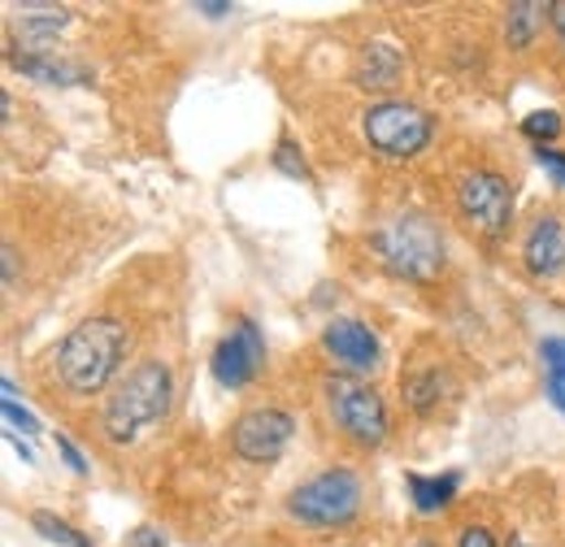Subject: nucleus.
<instances>
[{
  "mask_svg": "<svg viewBox=\"0 0 565 547\" xmlns=\"http://www.w3.org/2000/svg\"><path fill=\"white\" fill-rule=\"evenodd\" d=\"M122 356H127V326L114 318H87L57 347V374L74 396H96L100 387H109Z\"/></svg>",
  "mask_w": 565,
  "mask_h": 547,
  "instance_id": "obj_1",
  "label": "nucleus"
},
{
  "mask_svg": "<svg viewBox=\"0 0 565 547\" xmlns=\"http://www.w3.org/2000/svg\"><path fill=\"white\" fill-rule=\"evenodd\" d=\"M370 248L379 253V261L396 278L430 282V278L444 274V239H439L435 222L423 213H405V217L379 226L370 235Z\"/></svg>",
  "mask_w": 565,
  "mask_h": 547,
  "instance_id": "obj_2",
  "label": "nucleus"
},
{
  "mask_svg": "<svg viewBox=\"0 0 565 547\" xmlns=\"http://www.w3.org/2000/svg\"><path fill=\"white\" fill-rule=\"evenodd\" d=\"M170 369L161 361H143L131 369V378L109 396L105 405V435L114 443H136L143 426L161 421L170 409Z\"/></svg>",
  "mask_w": 565,
  "mask_h": 547,
  "instance_id": "obj_3",
  "label": "nucleus"
},
{
  "mask_svg": "<svg viewBox=\"0 0 565 547\" xmlns=\"http://www.w3.org/2000/svg\"><path fill=\"white\" fill-rule=\"evenodd\" d=\"M361 508V482L353 470H322L318 479L300 482L287 495V513L305 526L331 530V526H349Z\"/></svg>",
  "mask_w": 565,
  "mask_h": 547,
  "instance_id": "obj_4",
  "label": "nucleus"
},
{
  "mask_svg": "<svg viewBox=\"0 0 565 547\" xmlns=\"http://www.w3.org/2000/svg\"><path fill=\"white\" fill-rule=\"evenodd\" d=\"M361 131H365V143L392 161H409L418 157L430 136H435V122L430 114L409 105V100H383V105H370L365 118H361Z\"/></svg>",
  "mask_w": 565,
  "mask_h": 547,
  "instance_id": "obj_5",
  "label": "nucleus"
},
{
  "mask_svg": "<svg viewBox=\"0 0 565 547\" xmlns=\"http://www.w3.org/2000/svg\"><path fill=\"white\" fill-rule=\"evenodd\" d=\"M327 409L331 421L353 439L356 448H379L387 439V409L383 396L365 383H356L353 374H335L327 378Z\"/></svg>",
  "mask_w": 565,
  "mask_h": 547,
  "instance_id": "obj_6",
  "label": "nucleus"
},
{
  "mask_svg": "<svg viewBox=\"0 0 565 547\" xmlns=\"http://www.w3.org/2000/svg\"><path fill=\"white\" fill-rule=\"evenodd\" d=\"M457 205H461V217H466L479 235L500 239V235L509 230V222H513V187H509L500 174H492V170H475V174L461 179Z\"/></svg>",
  "mask_w": 565,
  "mask_h": 547,
  "instance_id": "obj_7",
  "label": "nucleus"
},
{
  "mask_svg": "<svg viewBox=\"0 0 565 547\" xmlns=\"http://www.w3.org/2000/svg\"><path fill=\"white\" fill-rule=\"evenodd\" d=\"M291 435H296V421L282 409H253L231 426V448H235L239 461L270 465L287 452Z\"/></svg>",
  "mask_w": 565,
  "mask_h": 547,
  "instance_id": "obj_8",
  "label": "nucleus"
},
{
  "mask_svg": "<svg viewBox=\"0 0 565 547\" xmlns=\"http://www.w3.org/2000/svg\"><path fill=\"white\" fill-rule=\"evenodd\" d=\"M262 365H266V340H262V331L248 322V318H239L222 343L213 347V378L222 383V387H231V392H239V387H248L257 374H262Z\"/></svg>",
  "mask_w": 565,
  "mask_h": 547,
  "instance_id": "obj_9",
  "label": "nucleus"
},
{
  "mask_svg": "<svg viewBox=\"0 0 565 547\" xmlns=\"http://www.w3.org/2000/svg\"><path fill=\"white\" fill-rule=\"evenodd\" d=\"M322 347L349 369V374H365L379 365V335L356 322V318H335L327 331H322Z\"/></svg>",
  "mask_w": 565,
  "mask_h": 547,
  "instance_id": "obj_10",
  "label": "nucleus"
},
{
  "mask_svg": "<svg viewBox=\"0 0 565 547\" xmlns=\"http://www.w3.org/2000/svg\"><path fill=\"white\" fill-rule=\"evenodd\" d=\"M9 66L35 83H49V87H83L92 83V69L74 57H57L49 49H35V53H9Z\"/></svg>",
  "mask_w": 565,
  "mask_h": 547,
  "instance_id": "obj_11",
  "label": "nucleus"
},
{
  "mask_svg": "<svg viewBox=\"0 0 565 547\" xmlns=\"http://www.w3.org/2000/svg\"><path fill=\"white\" fill-rule=\"evenodd\" d=\"M522 261L535 278H553L565 266V222L562 217H540L522 244Z\"/></svg>",
  "mask_w": 565,
  "mask_h": 547,
  "instance_id": "obj_12",
  "label": "nucleus"
},
{
  "mask_svg": "<svg viewBox=\"0 0 565 547\" xmlns=\"http://www.w3.org/2000/svg\"><path fill=\"white\" fill-rule=\"evenodd\" d=\"M405 69V57L392 49V44H370L361 53V66H356V83L361 87H392Z\"/></svg>",
  "mask_w": 565,
  "mask_h": 547,
  "instance_id": "obj_13",
  "label": "nucleus"
},
{
  "mask_svg": "<svg viewBox=\"0 0 565 547\" xmlns=\"http://www.w3.org/2000/svg\"><path fill=\"white\" fill-rule=\"evenodd\" d=\"M544 18H548V4H535V0L509 4L504 9V40H509V49H526L535 40V31L544 26Z\"/></svg>",
  "mask_w": 565,
  "mask_h": 547,
  "instance_id": "obj_14",
  "label": "nucleus"
},
{
  "mask_svg": "<svg viewBox=\"0 0 565 547\" xmlns=\"http://www.w3.org/2000/svg\"><path fill=\"white\" fill-rule=\"evenodd\" d=\"M66 26H71L66 9H57V4H22V22H18L22 40H57Z\"/></svg>",
  "mask_w": 565,
  "mask_h": 547,
  "instance_id": "obj_15",
  "label": "nucleus"
},
{
  "mask_svg": "<svg viewBox=\"0 0 565 547\" xmlns=\"http://www.w3.org/2000/svg\"><path fill=\"white\" fill-rule=\"evenodd\" d=\"M409 495H414V508L418 513H439L452 491H457V474H444V479H423V474H409Z\"/></svg>",
  "mask_w": 565,
  "mask_h": 547,
  "instance_id": "obj_16",
  "label": "nucleus"
},
{
  "mask_svg": "<svg viewBox=\"0 0 565 547\" xmlns=\"http://www.w3.org/2000/svg\"><path fill=\"white\" fill-rule=\"evenodd\" d=\"M439 392H444V374L439 369H418L409 383H405V396L418 412H426L430 405H439Z\"/></svg>",
  "mask_w": 565,
  "mask_h": 547,
  "instance_id": "obj_17",
  "label": "nucleus"
},
{
  "mask_svg": "<svg viewBox=\"0 0 565 547\" xmlns=\"http://www.w3.org/2000/svg\"><path fill=\"white\" fill-rule=\"evenodd\" d=\"M31 526L44 535V539H53V544H66V547H92L87 544V535H78L74 526H66L62 517H53V513H35L31 517Z\"/></svg>",
  "mask_w": 565,
  "mask_h": 547,
  "instance_id": "obj_18",
  "label": "nucleus"
},
{
  "mask_svg": "<svg viewBox=\"0 0 565 547\" xmlns=\"http://www.w3.org/2000/svg\"><path fill=\"white\" fill-rule=\"evenodd\" d=\"M0 409H4V421H9L13 430H22V435H40V421L18 405V392H13V383H9V378H4V405H0Z\"/></svg>",
  "mask_w": 565,
  "mask_h": 547,
  "instance_id": "obj_19",
  "label": "nucleus"
},
{
  "mask_svg": "<svg viewBox=\"0 0 565 547\" xmlns=\"http://www.w3.org/2000/svg\"><path fill=\"white\" fill-rule=\"evenodd\" d=\"M522 131L531 139H557L562 136V114L557 109H535L522 118Z\"/></svg>",
  "mask_w": 565,
  "mask_h": 547,
  "instance_id": "obj_20",
  "label": "nucleus"
},
{
  "mask_svg": "<svg viewBox=\"0 0 565 547\" xmlns=\"http://www.w3.org/2000/svg\"><path fill=\"white\" fill-rule=\"evenodd\" d=\"M540 356H544V369H548V383H565V335L540 343Z\"/></svg>",
  "mask_w": 565,
  "mask_h": 547,
  "instance_id": "obj_21",
  "label": "nucleus"
},
{
  "mask_svg": "<svg viewBox=\"0 0 565 547\" xmlns=\"http://www.w3.org/2000/svg\"><path fill=\"white\" fill-rule=\"evenodd\" d=\"M275 165H279L282 174H291V179H305L309 170H305V152L296 148V139H279V148H275Z\"/></svg>",
  "mask_w": 565,
  "mask_h": 547,
  "instance_id": "obj_22",
  "label": "nucleus"
},
{
  "mask_svg": "<svg viewBox=\"0 0 565 547\" xmlns=\"http://www.w3.org/2000/svg\"><path fill=\"white\" fill-rule=\"evenodd\" d=\"M535 161H540V165H544V170H548L557 183H565V152H553V148H544V143H540Z\"/></svg>",
  "mask_w": 565,
  "mask_h": 547,
  "instance_id": "obj_23",
  "label": "nucleus"
},
{
  "mask_svg": "<svg viewBox=\"0 0 565 547\" xmlns=\"http://www.w3.org/2000/svg\"><path fill=\"white\" fill-rule=\"evenodd\" d=\"M57 452H62V461L71 465V474H87V461H83V452L74 448L66 435H57Z\"/></svg>",
  "mask_w": 565,
  "mask_h": 547,
  "instance_id": "obj_24",
  "label": "nucleus"
},
{
  "mask_svg": "<svg viewBox=\"0 0 565 547\" xmlns=\"http://www.w3.org/2000/svg\"><path fill=\"white\" fill-rule=\"evenodd\" d=\"M127 547H166V535L152 530V526H136V530L127 535Z\"/></svg>",
  "mask_w": 565,
  "mask_h": 547,
  "instance_id": "obj_25",
  "label": "nucleus"
},
{
  "mask_svg": "<svg viewBox=\"0 0 565 547\" xmlns=\"http://www.w3.org/2000/svg\"><path fill=\"white\" fill-rule=\"evenodd\" d=\"M457 547H495V539L483 526H470V530H461V544Z\"/></svg>",
  "mask_w": 565,
  "mask_h": 547,
  "instance_id": "obj_26",
  "label": "nucleus"
},
{
  "mask_svg": "<svg viewBox=\"0 0 565 547\" xmlns=\"http://www.w3.org/2000/svg\"><path fill=\"white\" fill-rule=\"evenodd\" d=\"M548 22H553V31H557V40L565 44V0L557 4H548Z\"/></svg>",
  "mask_w": 565,
  "mask_h": 547,
  "instance_id": "obj_27",
  "label": "nucleus"
},
{
  "mask_svg": "<svg viewBox=\"0 0 565 547\" xmlns=\"http://www.w3.org/2000/svg\"><path fill=\"white\" fill-rule=\"evenodd\" d=\"M196 13H201V18H231V4H217V0H213V4H196Z\"/></svg>",
  "mask_w": 565,
  "mask_h": 547,
  "instance_id": "obj_28",
  "label": "nucleus"
},
{
  "mask_svg": "<svg viewBox=\"0 0 565 547\" xmlns=\"http://www.w3.org/2000/svg\"><path fill=\"white\" fill-rule=\"evenodd\" d=\"M13 274H18V257L13 248H4V282H13Z\"/></svg>",
  "mask_w": 565,
  "mask_h": 547,
  "instance_id": "obj_29",
  "label": "nucleus"
},
{
  "mask_svg": "<svg viewBox=\"0 0 565 547\" xmlns=\"http://www.w3.org/2000/svg\"><path fill=\"white\" fill-rule=\"evenodd\" d=\"M548 396H553V405L565 412V383H548Z\"/></svg>",
  "mask_w": 565,
  "mask_h": 547,
  "instance_id": "obj_30",
  "label": "nucleus"
},
{
  "mask_svg": "<svg viewBox=\"0 0 565 547\" xmlns=\"http://www.w3.org/2000/svg\"><path fill=\"white\" fill-rule=\"evenodd\" d=\"M9 439H13V448H18V457H22V461H35V457H31V448H26L18 435H9Z\"/></svg>",
  "mask_w": 565,
  "mask_h": 547,
  "instance_id": "obj_31",
  "label": "nucleus"
},
{
  "mask_svg": "<svg viewBox=\"0 0 565 547\" xmlns=\"http://www.w3.org/2000/svg\"><path fill=\"white\" fill-rule=\"evenodd\" d=\"M405 547H435L430 539H414V544H405Z\"/></svg>",
  "mask_w": 565,
  "mask_h": 547,
  "instance_id": "obj_32",
  "label": "nucleus"
},
{
  "mask_svg": "<svg viewBox=\"0 0 565 547\" xmlns=\"http://www.w3.org/2000/svg\"><path fill=\"white\" fill-rule=\"evenodd\" d=\"M509 547H531V544H522V539H509Z\"/></svg>",
  "mask_w": 565,
  "mask_h": 547,
  "instance_id": "obj_33",
  "label": "nucleus"
}]
</instances>
